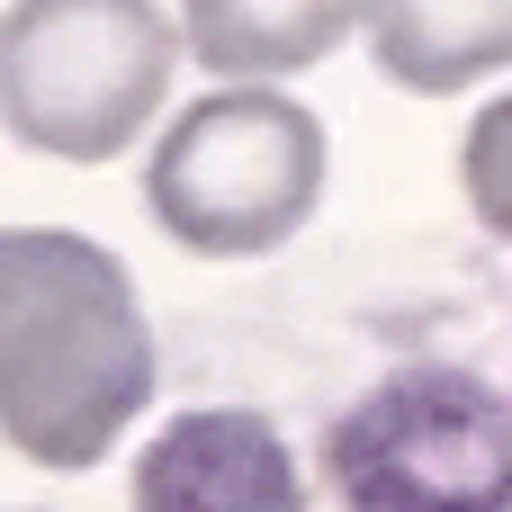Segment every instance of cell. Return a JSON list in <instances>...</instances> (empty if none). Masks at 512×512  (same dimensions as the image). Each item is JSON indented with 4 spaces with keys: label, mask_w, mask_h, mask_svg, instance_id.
<instances>
[{
    "label": "cell",
    "mask_w": 512,
    "mask_h": 512,
    "mask_svg": "<svg viewBox=\"0 0 512 512\" xmlns=\"http://www.w3.org/2000/svg\"><path fill=\"white\" fill-rule=\"evenodd\" d=\"M153 405V324L108 243L0 225V441L36 468H90Z\"/></svg>",
    "instance_id": "1"
},
{
    "label": "cell",
    "mask_w": 512,
    "mask_h": 512,
    "mask_svg": "<svg viewBox=\"0 0 512 512\" xmlns=\"http://www.w3.org/2000/svg\"><path fill=\"white\" fill-rule=\"evenodd\" d=\"M369 54L414 99H450L512 63V0H369Z\"/></svg>",
    "instance_id": "7"
},
{
    "label": "cell",
    "mask_w": 512,
    "mask_h": 512,
    "mask_svg": "<svg viewBox=\"0 0 512 512\" xmlns=\"http://www.w3.org/2000/svg\"><path fill=\"white\" fill-rule=\"evenodd\" d=\"M144 198L162 234L198 261H261L297 243V225L324 198V126L306 99H279L270 81H225L171 117Z\"/></svg>",
    "instance_id": "2"
},
{
    "label": "cell",
    "mask_w": 512,
    "mask_h": 512,
    "mask_svg": "<svg viewBox=\"0 0 512 512\" xmlns=\"http://www.w3.org/2000/svg\"><path fill=\"white\" fill-rule=\"evenodd\" d=\"M351 27H369V0H180V36L216 81L315 72Z\"/></svg>",
    "instance_id": "6"
},
{
    "label": "cell",
    "mask_w": 512,
    "mask_h": 512,
    "mask_svg": "<svg viewBox=\"0 0 512 512\" xmlns=\"http://www.w3.org/2000/svg\"><path fill=\"white\" fill-rule=\"evenodd\" d=\"M351 512H512V405L477 378H396L333 432Z\"/></svg>",
    "instance_id": "4"
},
{
    "label": "cell",
    "mask_w": 512,
    "mask_h": 512,
    "mask_svg": "<svg viewBox=\"0 0 512 512\" xmlns=\"http://www.w3.org/2000/svg\"><path fill=\"white\" fill-rule=\"evenodd\" d=\"M459 180H468V207L512 243V99H495V108L468 126V144H459Z\"/></svg>",
    "instance_id": "8"
},
{
    "label": "cell",
    "mask_w": 512,
    "mask_h": 512,
    "mask_svg": "<svg viewBox=\"0 0 512 512\" xmlns=\"http://www.w3.org/2000/svg\"><path fill=\"white\" fill-rule=\"evenodd\" d=\"M135 512H306V468L252 405H198L144 441Z\"/></svg>",
    "instance_id": "5"
},
{
    "label": "cell",
    "mask_w": 512,
    "mask_h": 512,
    "mask_svg": "<svg viewBox=\"0 0 512 512\" xmlns=\"http://www.w3.org/2000/svg\"><path fill=\"white\" fill-rule=\"evenodd\" d=\"M153 0H18L0 18V126L54 162H117L180 72Z\"/></svg>",
    "instance_id": "3"
}]
</instances>
